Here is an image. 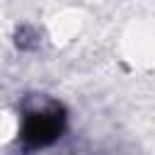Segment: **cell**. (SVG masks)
Instances as JSON below:
<instances>
[{
  "label": "cell",
  "mask_w": 155,
  "mask_h": 155,
  "mask_svg": "<svg viewBox=\"0 0 155 155\" xmlns=\"http://www.w3.org/2000/svg\"><path fill=\"white\" fill-rule=\"evenodd\" d=\"M65 128V111L61 104H48L44 109H31L22 119L19 140L27 150H41L53 145Z\"/></svg>",
  "instance_id": "cell-1"
}]
</instances>
